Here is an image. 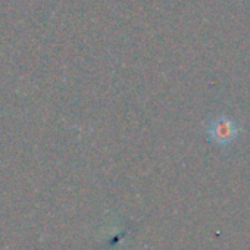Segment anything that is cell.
Returning <instances> with one entry per match:
<instances>
[{"instance_id":"obj_1","label":"cell","mask_w":250,"mask_h":250,"mask_svg":"<svg viewBox=\"0 0 250 250\" xmlns=\"http://www.w3.org/2000/svg\"><path fill=\"white\" fill-rule=\"evenodd\" d=\"M206 136L209 142L219 147L231 146L240 136V128L234 119L228 116H219L210 119L206 127Z\"/></svg>"}]
</instances>
